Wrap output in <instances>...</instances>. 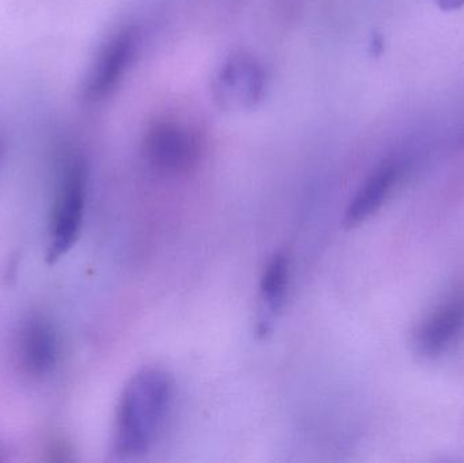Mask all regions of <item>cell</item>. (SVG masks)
<instances>
[{"mask_svg":"<svg viewBox=\"0 0 464 463\" xmlns=\"http://www.w3.org/2000/svg\"><path fill=\"white\" fill-rule=\"evenodd\" d=\"M400 176V168L394 160L381 163L362 182L345 212V225L349 227L365 222L372 217L389 198Z\"/></svg>","mask_w":464,"mask_h":463,"instance_id":"cell-7","label":"cell"},{"mask_svg":"<svg viewBox=\"0 0 464 463\" xmlns=\"http://www.w3.org/2000/svg\"><path fill=\"white\" fill-rule=\"evenodd\" d=\"M173 380L160 369H144L125 386L114 427V450L132 458L149 451L165 424Z\"/></svg>","mask_w":464,"mask_h":463,"instance_id":"cell-1","label":"cell"},{"mask_svg":"<svg viewBox=\"0 0 464 463\" xmlns=\"http://www.w3.org/2000/svg\"><path fill=\"white\" fill-rule=\"evenodd\" d=\"M3 456H5V449H3L2 442H0V461H3Z\"/></svg>","mask_w":464,"mask_h":463,"instance_id":"cell-11","label":"cell"},{"mask_svg":"<svg viewBox=\"0 0 464 463\" xmlns=\"http://www.w3.org/2000/svg\"><path fill=\"white\" fill-rule=\"evenodd\" d=\"M464 331V288L452 291L422 321L416 332L417 351L427 358L446 352Z\"/></svg>","mask_w":464,"mask_h":463,"instance_id":"cell-5","label":"cell"},{"mask_svg":"<svg viewBox=\"0 0 464 463\" xmlns=\"http://www.w3.org/2000/svg\"><path fill=\"white\" fill-rule=\"evenodd\" d=\"M289 283V258L284 253H277L267 264L259 282V301H261V333L267 332L276 315L285 304Z\"/></svg>","mask_w":464,"mask_h":463,"instance_id":"cell-9","label":"cell"},{"mask_svg":"<svg viewBox=\"0 0 464 463\" xmlns=\"http://www.w3.org/2000/svg\"><path fill=\"white\" fill-rule=\"evenodd\" d=\"M57 337L53 326L43 317H30L22 323L16 339L19 364L30 377H44L57 361Z\"/></svg>","mask_w":464,"mask_h":463,"instance_id":"cell-6","label":"cell"},{"mask_svg":"<svg viewBox=\"0 0 464 463\" xmlns=\"http://www.w3.org/2000/svg\"><path fill=\"white\" fill-rule=\"evenodd\" d=\"M147 159L158 170L187 173L200 158L201 143L192 128L177 121H160L150 130L144 144Z\"/></svg>","mask_w":464,"mask_h":463,"instance_id":"cell-3","label":"cell"},{"mask_svg":"<svg viewBox=\"0 0 464 463\" xmlns=\"http://www.w3.org/2000/svg\"><path fill=\"white\" fill-rule=\"evenodd\" d=\"M443 10L451 11L462 7L464 0H436Z\"/></svg>","mask_w":464,"mask_h":463,"instance_id":"cell-10","label":"cell"},{"mask_svg":"<svg viewBox=\"0 0 464 463\" xmlns=\"http://www.w3.org/2000/svg\"><path fill=\"white\" fill-rule=\"evenodd\" d=\"M264 86L261 68L250 59H237L220 71L218 98L223 105L240 108L258 100Z\"/></svg>","mask_w":464,"mask_h":463,"instance_id":"cell-8","label":"cell"},{"mask_svg":"<svg viewBox=\"0 0 464 463\" xmlns=\"http://www.w3.org/2000/svg\"><path fill=\"white\" fill-rule=\"evenodd\" d=\"M139 35L132 27H125L111 35L103 45L90 70L84 84V97L92 102L105 100L119 86L132 64L138 49Z\"/></svg>","mask_w":464,"mask_h":463,"instance_id":"cell-4","label":"cell"},{"mask_svg":"<svg viewBox=\"0 0 464 463\" xmlns=\"http://www.w3.org/2000/svg\"><path fill=\"white\" fill-rule=\"evenodd\" d=\"M87 166L82 158H72L65 165L51 219L48 261L54 263L78 239L83 223L87 195Z\"/></svg>","mask_w":464,"mask_h":463,"instance_id":"cell-2","label":"cell"}]
</instances>
